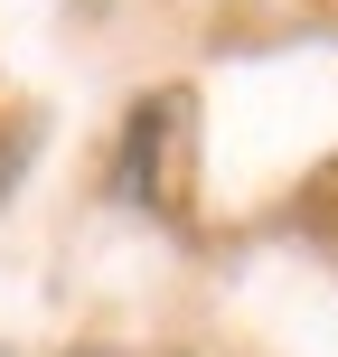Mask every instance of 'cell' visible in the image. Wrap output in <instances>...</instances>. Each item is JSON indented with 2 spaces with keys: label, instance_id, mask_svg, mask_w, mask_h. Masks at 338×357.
<instances>
[]
</instances>
